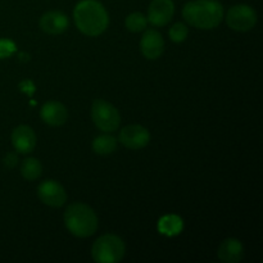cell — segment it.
<instances>
[{
    "label": "cell",
    "instance_id": "1",
    "mask_svg": "<svg viewBox=\"0 0 263 263\" xmlns=\"http://www.w3.org/2000/svg\"><path fill=\"white\" fill-rule=\"evenodd\" d=\"M73 17L77 28L84 35L92 36V37L102 35L107 30L109 23L107 10L98 0L80 2L74 8Z\"/></svg>",
    "mask_w": 263,
    "mask_h": 263
},
{
    "label": "cell",
    "instance_id": "2",
    "mask_svg": "<svg viewBox=\"0 0 263 263\" xmlns=\"http://www.w3.org/2000/svg\"><path fill=\"white\" fill-rule=\"evenodd\" d=\"M182 17L200 30L216 28L223 18V7L217 0H193L185 4Z\"/></svg>",
    "mask_w": 263,
    "mask_h": 263
},
{
    "label": "cell",
    "instance_id": "3",
    "mask_svg": "<svg viewBox=\"0 0 263 263\" xmlns=\"http://www.w3.org/2000/svg\"><path fill=\"white\" fill-rule=\"evenodd\" d=\"M98 216L91 207L84 203H73L64 212V225L72 235L89 238L98 230Z\"/></svg>",
    "mask_w": 263,
    "mask_h": 263
},
{
    "label": "cell",
    "instance_id": "4",
    "mask_svg": "<svg viewBox=\"0 0 263 263\" xmlns=\"http://www.w3.org/2000/svg\"><path fill=\"white\" fill-rule=\"evenodd\" d=\"M125 252V243L120 236L115 234H105L92 244L91 256L98 263H116L122 261Z\"/></svg>",
    "mask_w": 263,
    "mask_h": 263
},
{
    "label": "cell",
    "instance_id": "5",
    "mask_svg": "<svg viewBox=\"0 0 263 263\" xmlns=\"http://www.w3.org/2000/svg\"><path fill=\"white\" fill-rule=\"evenodd\" d=\"M91 118L95 126L103 133H113L120 127V112L115 105L104 99L94 100L91 105Z\"/></svg>",
    "mask_w": 263,
    "mask_h": 263
},
{
    "label": "cell",
    "instance_id": "6",
    "mask_svg": "<svg viewBox=\"0 0 263 263\" xmlns=\"http://www.w3.org/2000/svg\"><path fill=\"white\" fill-rule=\"evenodd\" d=\"M226 22H228L229 27L233 30L246 32L256 26L257 13L253 8L247 4L234 5L229 9Z\"/></svg>",
    "mask_w": 263,
    "mask_h": 263
},
{
    "label": "cell",
    "instance_id": "7",
    "mask_svg": "<svg viewBox=\"0 0 263 263\" xmlns=\"http://www.w3.org/2000/svg\"><path fill=\"white\" fill-rule=\"evenodd\" d=\"M37 197L44 204L59 208L66 203L67 194L64 187L55 180H45L37 186Z\"/></svg>",
    "mask_w": 263,
    "mask_h": 263
},
{
    "label": "cell",
    "instance_id": "8",
    "mask_svg": "<svg viewBox=\"0 0 263 263\" xmlns=\"http://www.w3.org/2000/svg\"><path fill=\"white\" fill-rule=\"evenodd\" d=\"M118 139H120V143L126 148L138 151L148 145L151 141V133L144 126L130 125L121 130Z\"/></svg>",
    "mask_w": 263,
    "mask_h": 263
},
{
    "label": "cell",
    "instance_id": "9",
    "mask_svg": "<svg viewBox=\"0 0 263 263\" xmlns=\"http://www.w3.org/2000/svg\"><path fill=\"white\" fill-rule=\"evenodd\" d=\"M175 4L172 0H152L148 9V22L156 27H163L172 20Z\"/></svg>",
    "mask_w": 263,
    "mask_h": 263
},
{
    "label": "cell",
    "instance_id": "10",
    "mask_svg": "<svg viewBox=\"0 0 263 263\" xmlns=\"http://www.w3.org/2000/svg\"><path fill=\"white\" fill-rule=\"evenodd\" d=\"M140 50L146 59H158L164 51V40L156 30H146L140 40Z\"/></svg>",
    "mask_w": 263,
    "mask_h": 263
},
{
    "label": "cell",
    "instance_id": "11",
    "mask_svg": "<svg viewBox=\"0 0 263 263\" xmlns=\"http://www.w3.org/2000/svg\"><path fill=\"white\" fill-rule=\"evenodd\" d=\"M36 134L30 126L21 125L13 130L12 144L17 153L28 154L33 152L36 146Z\"/></svg>",
    "mask_w": 263,
    "mask_h": 263
},
{
    "label": "cell",
    "instance_id": "12",
    "mask_svg": "<svg viewBox=\"0 0 263 263\" xmlns=\"http://www.w3.org/2000/svg\"><path fill=\"white\" fill-rule=\"evenodd\" d=\"M40 117L46 125L62 126L66 123L67 118H68V112H67V108L61 102L50 100V102H46L41 107Z\"/></svg>",
    "mask_w": 263,
    "mask_h": 263
},
{
    "label": "cell",
    "instance_id": "13",
    "mask_svg": "<svg viewBox=\"0 0 263 263\" xmlns=\"http://www.w3.org/2000/svg\"><path fill=\"white\" fill-rule=\"evenodd\" d=\"M69 21L64 13L59 10H50L40 18V27L44 32L50 35H59L68 28Z\"/></svg>",
    "mask_w": 263,
    "mask_h": 263
},
{
    "label": "cell",
    "instance_id": "14",
    "mask_svg": "<svg viewBox=\"0 0 263 263\" xmlns=\"http://www.w3.org/2000/svg\"><path fill=\"white\" fill-rule=\"evenodd\" d=\"M218 258L226 263H238L244 257V247L240 240L229 238L221 243L217 252Z\"/></svg>",
    "mask_w": 263,
    "mask_h": 263
},
{
    "label": "cell",
    "instance_id": "15",
    "mask_svg": "<svg viewBox=\"0 0 263 263\" xmlns=\"http://www.w3.org/2000/svg\"><path fill=\"white\" fill-rule=\"evenodd\" d=\"M184 229V222L181 217L176 215H167L163 216L158 221V231L163 235L167 236H176Z\"/></svg>",
    "mask_w": 263,
    "mask_h": 263
},
{
    "label": "cell",
    "instance_id": "16",
    "mask_svg": "<svg viewBox=\"0 0 263 263\" xmlns=\"http://www.w3.org/2000/svg\"><path fill=\"white\" fill-rule=\"evenodd\" d=\"M117 148V140L112 135H99L92 141V149L99 156L112 154Z\"/></svg>",
    "mask_w": 263,
    "mask_h": 263
},
{
    "label": "cell",
    "instance_id": "17",
    "mask_svg": "<svg viewBox=\"0 0 263 263\" xmlns=\"http://www.w3.org/2000/svg\"><path fill=\"white\" fill-rule=\"evenodd\" d=\"M43 172V166H41L40 161L36 158H26L21 164V174H22L23 179L27 181H33V180L39 179Z\"/></svg>",
    "mask_w": 263,
    "mask_h": 263
},
{
    "label": "cell",
    "instance_id": "18",
    "mask_svg": "<svg viewBox=\"0 0 263 263\" xmlns=\"http://www.w3.org/2000/svg\"><path fill=\"white\" fill-rule=\"evenodd\" d=\"M126 27L131 32H141L146 28L148 26V20H146L145 15L143 13H131L126 17Z\"/></svg>",
    "mask_w": 263,
    "mask_h": 263
},
{
    "label": "cell",
    "instance_id": "19",
    "mask_svg": "<svg viewBox=\"0 0 263 263\" xmlns=\"http://www.w3.org/2000/svg\"><path fill=\"white\" fill-rule=\"evenodd\" d=\"M187 33H189V30H187L186 25H184V23H181V22H177V23H175L171 28H170L168 35L174 43L179 44V43H182V41L186 40Z\"/></svg>",
    "mask_w": 263,
    "mask_h": 263
},
{
    "label": "cell",
    "instance_id": "20",
    "mask_svg": "<svg viewBox=\"0 0 263 263\" xmlns=\"http://www.w3.org/2000/svg\"><path fill=\"white\" fill-rule=\"evenodd\" d=\"M15 51V44L10 40H0V59L8 58Z\"/></svg>",
    "mask_w": 263,
    "mask_h": 263
},
{
    "label": "cell",
    "instance_id": "21",
    "mask_svg": "<svg viewBox=\"0 0 263 263\" xmlns=\"http://www.w3.org/2000/svg\"><path fill=\"white\" fill-rule=\"evenodd\" d=\"M17 163H18L17 153H13V152L7 153V156L4 157V166L7 167V168H14V167L17 166Z\"/></svg>",
    "mask_w": 263,
    "mask_h": 263
},
{
    "label": "cell",
    "instance_id": "22",
    "mask_svg": "<svg viewBox=\"0 0 263 263\" xmlns=\"http://www.w3.org/2000/svg\"><path fill=\"white\" fill-rule=\"evenodd\" d=\"M20 87L23 92H27L28 97H32L33 91H35V85H33L30 80H26V81L21 82Z\"/></svg>",
    "mask_w": 263,
    "mask_h": 263
}]
</instances>
